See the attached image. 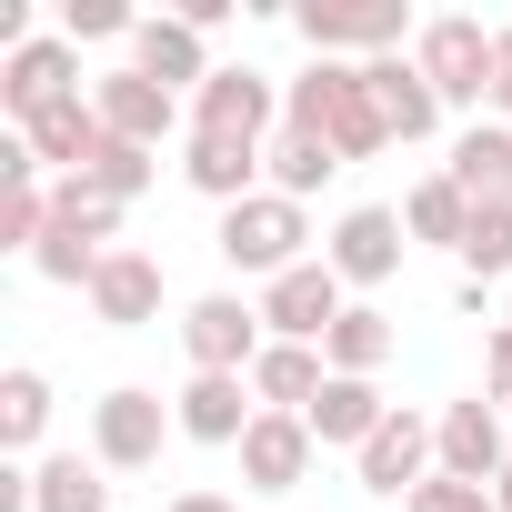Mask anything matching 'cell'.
<instances>
[{
	"label": "cell",
	"mask_w": 512,
	"mask_h": 512,
	"mask_svg": "<svg viewBox=\"0 0 512 512\" xmlns=\"http://www.w3.org/2000/svg\"><path fill=\"white\" fill-rule=\"evenodd\" d=\"M111 241H121V201H101V191L61 181V191H51V231H41L31 262H41L51 282H81V292H91V272L111 262Z\"/></svg>",
	"instance_id": "obj_1"
},
{
	"label": "cell",
	"mask_w": 512,
	"mask_h": 512,
	"mask_svg": "<svg viewBox=\"0 0 512 512\" xmlns=\"http://www.w3.org/2000/svg\"><path fill=\"white\" fill-rule=\"evenodd\" d=\"M302 201L292 191H251V201H231L221 211V262L231 272H262V282H282V272H302Z\"/></svg>",
	"instance_id": "obj_2"
},
{
	"label": "cell",
	"mask_w": 512,
	"mask_h": 512,
	"mask_svg": "<svg viewBox=\"0 0 512 512\" xmlns=\"http://www.w3.org/2000/svg\"><path fill=\"white\" fill-rule=\"evenodd\" d=\"M181 352H191V372H251L272 342H262V312H251V302L201 292V302L181 312Z\"/></svg>",
	"instance_id": "obj_3"
},
{
	"label": "cell",
	"mask_w": 512,
	"mask_h": 512,
	"mask_svg": "<svg viewBox=\"0 0 512 512\" xmlns=\"http://www.w3.org/2000/svg\"><path fill=\"white\" fill-rule=\"evenodd\" d=\"M412 71H422L442 101H492V31H482V21H422Z\"/></svg>",
	"instance_id": "obj_4"
},
{
	"label": "cell",
	"mask_w": 512,
	"mask_h": 512,
	"mask_svg": "<svg viewBox=\"0 0 512 512\" xmlns=\"http://www.w3.org/2000/svg\"><path fill=\"white\" fill-rule=\"evenodd\" d=\"M432 462H442V422H422V412H392V422L362 442V492L402 502V492H422V482H432Z\"/></svg>",
	"instance_id": "obj_5"
},
{
	"label": "cell",
	"mask_w": 512,
	"mask_h": 512,
	"mask_svg": "<svg viewBox=\"0 0 512 512\" xmlns=\"http://www.w3.org/2000/svg\"><path fill=\"white\" fill-rule=\"evenodd\" d=\"M342 312H352V302H342V272H332V262H302V272H282V282L262 292L272 342H332Z\"/></svg>",
	"instance_id": "obj_6"
},
{
	"label": "cell",
	"mask_w": 512,
	"mask_h": 512,
	"mask_svg": "<svg viewBox=\"0 0 512 512\" xmlns=\"http://www.w3.org/2000/svg\"><path fill=\"white\" fill-rule=\"evenodd\" d=\"M181 412H161V392H111L101 412H91V452L111 462V472H141V462H161V432H171Z\"/></svg>",
	"instance_id": "obj_7"
},
{
	"label": "cell",
	"mask_w": 512,
	"mask_h": 512,
	"mask_svg": "<svg viewBox=\"0 0 512 512\" xmlns=\"http://www.w3.org/2000/svg\"><path fill=\"white\" fill-rule=\"evenodd\" d=\"M302 41L332 61V51H372V61H392V41H402V11L392 0H302Z\"/></svg>",
	"instance_id": "obj_8"
},
{
	"label": "cell",
	"mask_w": 512,
	"mask_h": 512,
	"mask_svg": "<svg viewBox=\"0 0 512 512\" xmlns=\"http://www.w3.org/2000/svg\"><path fill=\"white\" fill-rule=\"evenodd\" d=\"M91 111H101V131H111V141H131V151H161V141H171V121H181V101H171L161 81H141V71H111V81L91 91Z\"/></svg>",
	"instance_id": "obj_9"
},
{
	"label": "cell",
	"mask_w": 512,
	"mask_h": 512,
	"mask_svg": "<svg viewBox=\"0 0 512 512\" xmlns=\"http://www.w3.org/2000/svg\"><path fill=\"white\" fill-rule=\"evenodd\" d=\"M402 211H382V201H362V211H342V231H332V251L322 262L342 272V282H392L402 272Z\"/></svg>",
	"instance_id": "obj_10"
},
{
	"label": "cell",
	"mask_w": 512,
	"mask_h": 512,
	"mask_svg": "<svg viewBox=\"0 0 512 512\" xmlns=\"http://www.w3.org/2000/svg\"><path fill=\"white\" fill-rule=\"evenodd\" d=\"M171 412H181L191 442H241L251 422H262V402H251V372H191Z\"/></svg>",
	"instance_id": "obj_11"
},
{
	"label": "cell",
	"mask_w": 512,
	"mask_h": 512,
	"mask_svg": "<svg viewBox=\"0 0 512 512\" xmlns=\"http://www.w3.org/2000/svg\"><path fill=\"white\" fill-rule=\"evenodd\" d=\"M71 81H81V61H71V41H21L11 61H0V101H11V121H31V111H51V101H71Z\"/></svg>",
	"instance_id": "obj_12"
},
{
	"label": "cell",
	"mask_w": 512,
	"mask_h": 512,
	"mask_svg": "<svg viewBox=\"0 0 512 512\" xmlns=\"http://www.w3.org/2000/svg\"><path fill=\"white\" fill-rule=\"evenodd\" d=\"M151 312H161V262H151V251H111V262L91 272V322L141 332Z\"/></svg>",
	"instance_id": "obj_13"
},
{
	"label": "cell",
	"mask_w": 512,
	"mask_h": 512,
	"mask_svg": "<svg viewBox=\"0 0 512 512\" xmlns=\"http://www.w3.org/2000/svg\"><path fill=\"white\" fill-rule=\"evenodd\" d=\"M322 392H332L322 342H272L262 362H251V402H262V412H312Z\"/></svg>",
	"instance_id": "obj_14"
},
{
	"label": "cell",
	"mask_w": 512,
	"mask_h": 512,
	"mask_svg": "<svg viewBox=\"0 0 512 512\" xmlns=\"http://www.w3.org/2000/svg\"><path fill=\"white\" fill-rule=\"evenodd\" d=\"M131 71H141V81H161L171 101H181V91L201 101V81H211V61H201V31H191V21H141V31H131Z\"/></svg>",
	"instance_id": "obj_15"
},
{
	"label": "cell",
	"mask_w": 512,
	"mask_h": 512,
	"mask_svg": "<svg viewBox=\"0 0 512 512\" xmlns=\"http://www.w3.org/2000/svg\"><path fill=\"white\" fill-rule=\"evenodd\" d=\"M241 472L262 482V492H292V482L312 472V422H302V412H262V422L241 432Z\"/></svg>",
	"instance_id": "obj_16"
},
{
	"label": "cell",
	"mask_w": 512,
	"mask_h": 512,
	"mask_svg": "<svg viewBox=\"0 0 512 512\" xmlns=\"http://www.w3.org/2000/svg\"><path fill=\"white\" fill-rule=\"evenodd\" d=\"M251 171H262V141H231V131H191V151H181V181H191V191H211L221 211L262 191Z\"/></svg>",
	"instance_id": "obj_17"
},
{
	"label": "cell",
	"mask_w": 512,
	"mask_h": 512,
	"mask_svg": "<svg viewBox=\"0 0 512 512\" xmlns=\"http://www.w3.org/2000/svg\"><path fill=\"white\" fill-rule=\"evenodd\" d=\"M21 141H31V161H61V171L81 181V171H91V151H101L111 131H101V111H91V101L71 91V101H51V111H31V121H21Z\"/></svg>",
	"instance_id": "obj_18"
},
{
	"label": "cell",
	"mask_w": 512,
	"mask_h": 512,
	"mask_svg": "<svg viewBox=\"0 0 512 512\" xmlns=\"http://www.w3.org/2000/svg\"><path fill=\"white\" fill-rule=\"evenodd\" d=\"M502 462H512L502 452V412L492 402H452L442 412V472L452 482H502Z\"/></svg>",
	"instance_id": "obj_19"
},
{
	"label": "cell",
	"mask_w": 512,
	"mask_h": 512,
	"mask_svg": "<svg viewBox=\"0 0 512 512\" xmlns=\"http://www.w3.org/2000/svg\"><path fill=\"white\" fill-rule=\"evenodd\" d=\"M362 81H372V111H382L392 141H422V131L442 121V91H432L412 61H362Z\"/></svg>",
	"instance_id": "obj_20"
},
{
	"label": "cell",
	"mask_w": 512,
	"mask_h": 512,
	"mask_svg": "<svg viewBox=\"0 0 512 512\" xmlns=\"http://www.w3.org/2000/svg\"><path fill=\"white\" fill-rule=\"evenodd\" d=\"M191 111H201V131H231V141H262V131H272V81H262V71H211Z\"/></svg>",
	"instance_id": "obj_21"
},
{
	"label": "cell",
	"mask_w": 512,
	"mask_h": 512,
	"mask_svg": "<svg viewBox=\"0 0 512 512\" xmlns=\"http://www.w3.org/2000/svg\"><path fill=\"white\" fill-rule=\"evenodd\" d=\"M262 161H272V191H292V201H312V191H322V181L342 171V151H332L322 131H292V121H282V131L262 141Z\"/></svg>",
	"instance_id": "obj_22"
},
{
	"label": "cell",
	"mask_w": 512,
	"mask_h": 512,
	"mask_svg": "<svg viewBox=\"0 0 512 512\" xmlns=\"http://www.w3.org/2000/svg\"><path fill=\"white\" fill-rule=\"evenodd\" d=\"M302 422H312V442H352V452H362V442H372V432L392 422V402H382L372 382H332V392H322V402H312Z\"/></svg>",
	"instance_id": "obj_23"
},
{
	"label": "cell",
	"mask_w": 512,
	"mask_h": 512,
	"mask_svg": "<svg viewBox=\"0 0 512 512\" xmlns=\"http://www.w3.org/2000/svg\"><path fill=\"white\" fill-rule=\"evenodd\" d=\"M452 181H462L472 201H512V121H482V131H462V151H452Z\"/></svg>",
	"instance_id": "obj_24"
},
{
	"label": "cell",
	"mask_w": 512,
	"mask_h": 512,
	"mask_svg": "<svg viewBox=\"0 0 512 512\" xmlns=\"http://www.w3.org/2000/svg\"><path fill=\"white\" fill-rule=\"evenodd\" d=\"M402 231H412V241H452V251H462V231H472V191H462L452 171H432V181L402 201Z\"/></svg>",
	"instance_id": "obj_25"
},
{
	"label": "cell",
	"mask_w": 512,
	"mask_h": 512,
	"mask_svg": "<svg viewBox=\"0 0 512 512\" xmlns=\"http://www.w3.org/2000/svg\"><path fill=\"white\" fill-rule=\"evenodd\" d=\"M322 362H332V382H372V372L392 362V322H382V312H342L332 342H322Z\"/></svg>",
	"instance_id": "obj_26"
},
{
	"label": "cell",
	"mask_w": 512,
	"mask_h": 512,
	"mask_svg": "<svg viewBox=\"0 0 512 512\" xmlns=\"http://www.w3.org/2000/svg\"><path fill=\"white\" fill-rule=\"evenodd\" d=\"M41 512H111V482H101V462H81V452H51V462H41Z\"/></svg>",
	"instance_id": "obj_27"
},
{
	"label": "cell",
	"mask_w": 512,
	"mask_h": 512,
	"mask_svg": "<svg viewBox=\"0 0 512 512\" xmlns=\"http://www.w3.org/2000/svg\"><path fill=\"white\" fill-rule=\"evenodd\" d=\"M41 422H51V382L21 362V372H0V442L11 452H31L41 442Z\"/></svg>",
	"instance_id": "obj_28"
},
{
	"label": "cell",
	"mask_w": 512,
	"mask_h": 512,
	"mask_svg": "<svg viewBox=\"0 0 512 512\" xmlns=\"http://www.w3.org/2000/svg\"><path fill=\"white\" fill-rule=\"evenodd\" d=\"M462 272H472V282H502V272H512V201H472Z\"/></svg>",
	"instance_id": "obj_29"
},
{
	"label": "cell",
	"mask_w": 512,
	"mask_h": 512,
	"mask_svg": "<svg viewBox=\"0 0 512 512\" xmlns=\"http://www.w3.org/2000/svg\"><path fill=\"white\" fill-rule=\"evenodd\" d=\"M41 231H51V191H41L31 171H11V181H0V241H11V251H41Z\"/></svg>",
	"instance_id": "obj_30"
},
{
	"label": "cell",
	"mask_w": 512,
	"mask_h": 512,
	"mask_svg": "<svg viewBox=\"0 0 512 512\" xmlns=\"http://www.w3.org/2000/svg\"><path fill=\"white\" fill-rule=\"evenodd\" d=\"M81 191H101V201H141V191H151V151L101 141V151H91V171H81Z\"/></svg>",
	"instance_id": "obj_31"
},
{
	"label": "cell",
	"mask_w": 512,
	"mask_h": 512,
	"mask_svg": "<svg viewBox=\"0 0 512 512\" xmlns=\"http://www.w3.org/2000/svg\"><path fill=\"white\" fill-rule=\"evenodd\" d=\"M402 512H502V502H492V482H452V472H432Z\"/></svg>",
	"instance_id": "obj_32"
},
{
	"label": "cell",
	"mask_w": 512,
	"mask_h": 512,
	"mask_svg": "<svg viewBox=\"0 0 512 512\" xmlns=\"http://www.w3.org/2000/svg\"><path fill=\"white\" fill-rule=\"evenodd\" d=\"M61 31H71V41H121V31H141V21L121 11V0H61Z\"/></svg>",
	"instance_id": "obj_33"
},
{
	"label": "cell",
	"mask_w": 512,
	"mask_h": 512,
	"mask_svg": "<svg viewBox=\"0 0 512 512\" xmlns=\"http://www.w3.org/2000/svg\"><path fill=\"white\" fill-rule=\"evenodd\" d=\"M482 392H492V402H512V332H492V342H482Z\"/></svg>",
	"instance_id": "obj_34"
},
{
	"label": "cell",
	"mask_w": 512,
	"mask_h": 512,
	"mask_svg": "<svg viewBox=\"0 0 512 512\" xmlns=\"http://www.w3.org/2000/svg\"><path fill=\"white\" fill-rule=\"evenodd\" d=\"M492 111L512 121V31H492Z\"/></svg>",
	"instance_id": "obj_35"
},
{
	"label": "cell",
	"mask_w": 512,
	"mask_h": 512,
	"mask_svg": "<svg viewBox=\"0 0 512 512\" xmlns=\"http://www.w3.org/2000/svg\"><path fill=\"white\" fill-rule=\"evenodd\" d=\"M161 512H231V502H221V492H171Z\"/></svg>",
	"instance_id": "obj_36"
},
{
	"label": "cell",
	"mask_w": 512,
	"mask_h": 512,
	"mask_svg": "<svg viewBox=\"0 0 512 512\" xmlns=\"http://www.w3.org/2000/svg\"><path fill=\"white\" fill-rule=\"evenodd\" d=\"M492 502H502V512H512V462H502V482H492Z\"/></svg>",
	"instance_id": "obj_37"
},
{
	"label": "cell",
	"mask_w": 512,
	"mask_h": 512,
	"mask_svg": "<svg viewBox=\"0 0 512 512\" xmlns=\"http://www.w3.org/2000/svg\"><path fill=\"white\" fill-rule=\"evenodd\" d=\"M502 332H512V312H502Z\"/></svg>",
	"instance_id": "obj_38"
}]
</instances>
